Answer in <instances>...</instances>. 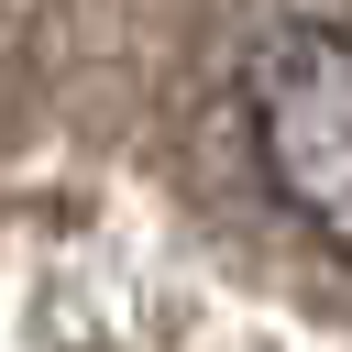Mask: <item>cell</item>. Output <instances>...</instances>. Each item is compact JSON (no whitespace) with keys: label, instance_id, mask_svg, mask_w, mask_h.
<instances>
[{"label":"cell","instance_id":"1","mask_svg":"<svg viewBox=\"0 0 352 352\" xmlns=\"http://www.w3.org/2000/svg\"><path fill=\"white\" fill-rule=\"evenodd\" d=\"M242 132L275 187V209L352 264V33L341 22H275L242 44Z\"/></svg>","mask_w":352,"mask_h":352}]
</instances>
